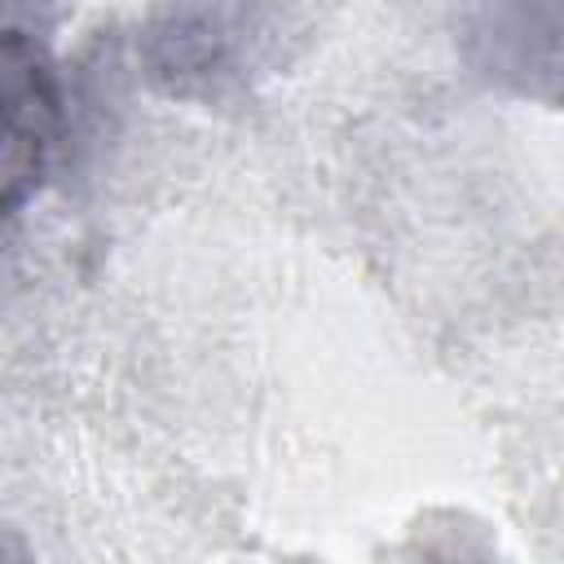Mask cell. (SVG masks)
I'll list each match as a JSON object with an SVG mask.
<instances>
[{"label":"cell","mask_w":564,"mask_h":564,"mask_svg":"<svg viewBox=\"0 0 564 564\" xmlns=\"http://www.w3.org/2000/svg\"><path fill=\"white\" fill-rule=\"evenodd\" d=\"M0 564H13V555H9V551H4V546H0Z\"/></svg>","instance_id":"7a4b0ae2"},{"label":"cell","mask_w":564,"mask_h":564,"mask_svg":"<svg viewBox=\"0 0 564 564\" xmlns=\"http://www.w3.org/2000/svg\"><path fill=\"white\" fill-rule=\"evenodd\" d=\"M62 128V84L48 44L13 13L0 9V216L22 207Z\"/></svg>","instance_id":"6da1fadb"}]
</instances>
